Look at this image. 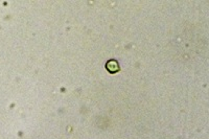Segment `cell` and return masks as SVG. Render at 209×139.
<instances>
[{
  "label": "cell",
  "instance_id": "cell-1",
  "mask_svg": "<svg viewBox=\"0 0 209 139\" xmlns=\"http://www.w3.org/2000/svg\"><path fill=\"white\" fill-rule=\"evenodd\" d=\"M107 69L109 71H111L112 73H114V72H117L118 69H119V68H118V64L115 62V61H111V62L108 63Z\"/></svg>",
  "mask_w": 209,
  "mask_h": 139
}]
</instances>
